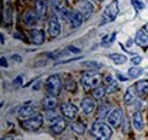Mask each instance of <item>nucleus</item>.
Here are the masks:
<instances>
[{"instance_id":"1","label":"nucleus","mask_w":148,"mask_h":140,"mask_svg":"<svg viewBox=\"0 0 148 140\" xmlns=\"http://www.w3.org/2000/svg\"><path fill=\"white\" fill-rule=\"evenodd\" d=\"M91 134L96 140H110L112 135L111 126L103 121H95L91 125Z\"/></svg>"},{"instance_id":"2","label":"nucleus","mask_w":148,"mask_h":140,"mask_svg":"<svg viewBox=\"0 0 148 140\" xmlns=\"http://www.w3.org/2000/svg\"><path fill=\"white\" fill-rule=\"evenodd\" d=\"M101 83V75L96 71H86L81 78V84L86 89H95Z\"/></svg>"},{"instance_id":"3","label":"nucleus","mask_w":148,"mask_h":140,"mask_svg":"<svg viewBox=\"0 0 148 140\" xmlns=\"http://www.w3.org/2000/svg\"><path fill=\"white\" fill-rule=\"evenodd\" d=\"M118 12H119V3L117 0H113L111 3H109L104 12H103V15H102V21H101V24H106L109 22H112L117 15H118Z\"/></svg>"},{"instance_id":"4","label":"nucleus","mask_w":148,"mask_h":140,"mask_svg":"<svg viewBox=\"0 0 148 140\" xmlns=\"http://www.w3.org/2000/svg\"><path fill=\"white\" fill-rule=\"evenodd\" d=\"M46 90L49 93V95H52V96H58L61 91V88H62V83H61V80H60V76L58 74H52L47 78L46 80Z\"/></svg>"},{"instance_id":"5","label":"nucleus","mask_w":148,"mask_h":140,"mask_svg":"<svg viewBox=\"0 0 148 140\" xmlns=\"http://www.w3.org/2000/svg\"><path fill=\"white\" fill-rule=\"evenodd\" d=\"M22 127L28 131H36L43 125V116L40 113L35 115L34 117H30L21 123Z\"/></svg>"},{"instance_id":"6","label":"nucleus","mask_w":148,"mask_h":140,"mask_svg":"<svg viewBox=\"0 0 148 140\" xmlns=\"http://www.w3.org/2000/svg\"><path fill=\"white\" fill-rule=\"evenodd\" d=\"M123 110L121 109H114L108 115V123L112 127H119L123 123Z\"/></svg>"},{"instance_id":"7","label":"nucleus","mask_w":148,"mask_h":140,"mask_svg":"<svg viewBox=\"0 0 148 140\" xmlns=\"http://www.w3.org/2000/svg\"><path fill=\"white\" fill-rule=\"evenodd\" d=\"M76 10H79L83 15L84 20H88L94 12V7L87 0H79V2L76 3Z\"/></svg>"},{"instance_id":"8","label":"nucleus","mask_w":148,"mask_h":140,"mask_svg":"<svg viewBox=\"0 0 148 140\" xmlns=\"http://www.w3.org/2000/svg\"><path fill=\"white\" fill-rule=\"evenodd\" d=\"M60 111H61V113H62L66 118H68V119H74V118L77 116V108H76L74 104L69 103V102L62 103V104L60 105Z\"/></svg>"},{"instance_id":"9","label":"nucleus","mask_w":148,"mask_h":140,"mask_svg":"<svg viewBox=\"0 0 148 140\" xmlns=\"http://www.w3.org/2000/svg\"><path fill=\"white\" fill-rule=\"evenodd\" d=\"M83 20H84V19H83V15H82L79 10L74 9V10H71V12H69L68 22H69V24H71L72 28H77V27H80V25L82 24Z\"/></svg>"},{"instance_id":"10","label":"nucleus","mask_w":148,"mask_h":140,"mask_svg":"<svg viewBox=\"0 0 148 140\" xmlns=\"http://www.w3.org/2000/svg\"><path fill=\"white\" fill-rule=\"evenodd\" d=\"M60 30H61V27H60V23L58 21V17L52 16L49 20V35L52 38H56L60 35Z\"/></svg>"},{"instance_id":"11","label":"nucleus","mask_w":148,"mask_h":140,"mask_svg":"<svg viewBox=\"0 0 148 140\" xmlns=\"http://www.w3.org/2000/svg\"><path fill=\"white\" fill-rule=\"evenodd\" d=\"M66 127V121L64 118L61 117H56L51 120V124H50V128L53 133L56 134H60Z\"/></svg>"},{"instance_id":"12","label":"nucleus","mask_w":148,"mask_h":140,"mask_svg":"<svg viewBox=\"0 0 148 140\" xmlns=\"http://www.w3.org/2000/svg\"><path fill=\"white\" fill-rule=\"evenodd\" d=\"M36 106L31 103V102H27L25 104H23L20 109H18V116L21 117H34L36 113Z\"/></svg>"},{"instance_id":"13","label":"nucleus","mask_w":148,"mask_h":140,"mask_svg":"<svg viewBox=\"0 0 148 140\" xmlns=\"http://www.w3.org/2000/svg\"><path fill=\"white\" fill-rule=\"evenodd\" d=\"M81 109H82L83 113H86V115L92 113L95 111V109H96V102H95V100H92L91 97H84L81 101Z\"/></svg>"},{"instance_id":"14","label":"nucleus","mask_w":148,"mask_h":140,"mask_svg":"<svg viewBox=\"0 0 148 140\" xmlns=\"http://www.w3.org/2000/svg\"><path fill=\"white\" fill-rule=\"evenodd\" d=\"M30 38L35 45H40L45 40V32L42 29H32L30 31Z\"/></svg>"},{"instance_id":"15","label":"nucleus","mask_w":148,"mask_h":140,"mask_svg":"<svg viewBox=\"0 0 148 140\" xmlns=\"http://www.w3.org/2000/svg\"><path fill=\"white\" fill-rule=\"evenodd\" d=\"M134 40L140 47H143V49L148 47V34H146L143 30H139L136 32Z\"/></svg>"},{"instance_id":"16","label":"nucleus","mask_w":148,"mask_h":140,"mask_svg":"<svg viewBox=\"0 0 148 140\" xmlns=\"http://www.w3.org/2000/svg\"><path fill=\"white\" fill-rule=\"evenodd\" d=\"M35 13L40 19L46 15V3L44 0H35Z\"/></svg>"},{"instance_id":"17","label":"nucleus","mask_w":148,"mask_h":140,"mask_svg":"<svg viewBox=\"0 0 148 140\" xmlns=\"http://www.w3.org/2000/svg\"><path fill=\"white\" fill-rule=\"evenodd\" d=\"M134 89L139 96H143L148 94V81L147 80H141L134 84Z\"/></svg>"},{"instance_id":"18","label":"nucleus","mask_w":148,"mask_h":140,"mask_svg":"<svg viewBox=\"0 0 148 140\" xmlns=\"http://www.w3.org/2000/svg\"><path fill=\"white\" fill-rule=\"evenodd\" d=\"M57 103H58L57 97H56V96H52V95H49V96H46V97L43 100V105H44V108H45L46 110H51V111H52L53 109H56Z\"/></svg>"},{"instance_id":"19","label":"nucleus","mask_w":148,"mask_h":140,"mask_svg":"<svg viewBox=\"0 0 148 140\" xmlns=\"http://www.w3.org/2000/svg\"><path fill=\"white\" fill-rule=\"evenodd\" d=\"M37 17H38L37 14H36V13H32L31 10H27V12L24 13V15H23V20H24L25 24H28V25L35 24L36 21H37Z\"/></svg>"},{"instance_id":"20","label":"nucleus","mask_w":148,"mask_h":140,"mask_svg":"<svg viewBox=\"0 0 148 140\" xmlns=\"http://www.w3.org/2000/svg\"><path fill=\"white\" fill-rule=\"evenodd\" d=\"M133 125H134V128L136 131H141L143 128V121H142V116L139 111L134 112L133 115Z\"/></svg>"},{"instance_id":"21","label":"nucleus","mask_w":148,"mask_h":140,"mask_svg":"<svg viewBox=\"0 0 148 140\" xmlns=\"http://www.w3.org/2000/svg\"><path fill=\"white\" fill-rule=\"evenodd\" d=\"M110 59L114 61V64L120 65V64H125L127 61V58L124 54H119V53H112L110 54Z\"/></svg>"},{"instance_id":"22","label":"nucleus","mask_w":148,"mask_h":140,"mask_svg":"<svg viewBox=\"0 0 148 140\" xmlns=\"http://www.w3.org/2000/svg\"><path fill=\"white\" fill-rule=\"evenodd\" d=\"M124 101L126 104H132L134 101V93H133V88H128L126 90V94L124 96Z\"/></svg>"},{"instance_id":"23","label":"nucleus","mask_w":148,"mask_h":140,"mask_svg":"<svg viewBox=\"0 0 148 140\" xmlns=\"http://www.w3.org/2000/svg\"><path fill=\"white\" fill-rule=\"evenodd\" d=\"M73 132L77 133V134H83L84 133V130H86V126L82 124V123H74L71 125Z\"/></svg>"},{"instance_id":"24","label":"nucleus","mask_w":148,"mask_h":140,"mask_svg":"<svg viewBox=\"0 0 148 140\" xmlns=\"http://www.w3.org/2000/svg\"><path fill=\"white\" fill-rule=\"evenodd\" d=\"M142 74V69L141 68H139V67H131L130 69H128V75L131 76V78H138V76H140Z\"/></svg>"},{"instance_id":"25","label":"nucleus","mask_w":148,"mask_h":140,"mask_svg":"<svg viewBox=\"0 0 148 140\" xmlns=\"http://www.w3.org/2000/svg\"><path fill=\"white\" fill-rule=\"evenodd\" d=\"M104 94H105V89L102 88V87H97V88H95L94 91H92L94 98H102V97L104 96Z\"/></svg>"},{"instance_id":"26","label":"nucleus","mask_w":148,"mask_h":140,"mask_svg":"<svg viewBox=\"0 0 148 140\" xmlns=\"http://www.w3.org/2000/svg\"><path fill=\"white\" fill-rule=\"evenodd\" d=\"M65 89L68 91H75L76 89V83L74 80H68L65 82Z\"/></svg>"},{"instance_id":"27","label":"nucleus","mask_w":148,"mask_h":140,"mask_svg":"<svg viewBox=\"0 0 148 140\" xmlns=\"http://www.w3.org/2000/svg\"><path fill=\"white\" fill-rule=\"evenodd\" d=\"M114 36H116V32H113L112 35H109V36H105L103 39H102V44L103 45H109L110 43H112V40H113V38H114Z\"/></svg>"},{"instance_id":"28","label":"nucleus","mask_w":148,"mask_h":140,"mask_svg":"<svg viewBox=\"0 0 148 140\" xmlns=\"http://www.w3.org/2000/svg\"><path fill=\"white\" fill-rule=\"evenodd\" d=\"M132 5L134 6V8H135L138 12L145 8V3L141 2V1H138V0H132Z\"/></svg>"},{"instance_id":"29","label":"nucleus","mask_w":148,"mask_h":140,"mask_svg":"<svg viewBox=\"0 0 148 140\" xmlns=\"http://www.w3.org/2000/svg\"><path fill=\"white\" fill-rule=\"evenodd\" d=\"M117 89H118V84H117L116 82H113V83L109 84V87L105 89V91H106L108 94H112V93H114Z\"/></svg>"},{"instance_id":"30","label":"nucleus","mask_w":148,"mask_h":140,"mask_svg":"<svg viewBox=\"0 0 148 140\" xmlns=\"http://www.w3.org/2000/svg\"><path fill=\"white\" fill-rule=\"evenodd\" d=\"M82 65L83 66H88L89 65L92 68H99V67H102V65L98 64V62H96V61H84V62H82Z\"/></svg>"},{"instance_id":"31","label":"nucleus","mask_w":148,"mask_h":140,"mask_svg":"<svg viewBox=\"0 0 148 140\" xmlns=\"http://www.w3.org/2000/svg\"><path fill=\"white\" fill-rule=\"evenodd\" d=\"M0 140H21V138L14 137V135H10V134H7V135H3Z\"/></svg>"},{"instance_id":"32","label":"nucleus","mask_w":148,"mask_h":140,"mask_svg":"<svg viewBox=\"0 0 148 140\" xmlns=\"http://www.w3.org/2000/svg\"><path fill=\"white\" fill-rule=\"evenodd\" d=\"M141 60H142V57H140V56H135V57L132 58V62L134 65H139L141 62Z\"/></svg>"},{"instance_id":"33","label":"nucleus","mask_w":148,"mask_h":140,"mask_svg":"<svg viewBox=\"0 0 148 140\" xmlns=\"http://www.w3.org/2000/svg\"><path fill=\"white\" fill-rule=\"evenodd\" d=\"M67 49H68L69 52H73V53H81V50L77 49V47H75V46H68Z\"/></svg>"},{"instance_id":"34","label":"nucleus","mask_w":148,"mask_h":140,"mask_svg":"<svg viewBox=\"0 0 148 140\" xmlns=\"http://www.w3.org/2000/svg\"><path fill=\"white\" fill-rule=\"evenodd\" d=\"M104 81H105L106 83H109V84H111V83H113V82H114V80H113V76H112V75H106V76L104 78Z\"/></svg>"},{"instance_id":"35","label":"nucleus","mask_w":148,"mask_h":140,"mask_svg":"<svg viewBox=\"0 0 148 140\" xmlns=\"http://www.w3.org/2000/svg\"><path fill=\"white\" fill-rule=\"evenodd\" d=\"M0 65L2 66V67H8V65H7V60H6V58L5 57H1L0 58Z\"/></svg>"},{"instance_id":"36","label":"nucleus","mask_w":148,"mask_h":140,"mask_svg":"<svg viewBox=\"0 0 148 140\" xmlns=\"http://www.w3.org/2000/svg\"><path fill=\"white\" fill-rule=\"evenodd\" d=\"M12 58H13V60H15L16 62H21V61H22V58H21V56H18V54H14Z\"/></svg>"},{"instance_id":"37","label":"nucleus","mask_w":148,"mask_h":140,"mask_svg":"<svg viewBox=\"0 0 148 140\" xmlns=\"http://www.w3.org/2000/svg\"><path fill=\"white\" fill-rule=\"evenodd\" d=\"M118 79L121 80V81H126V80H127V78L123 76V74H120V73H118Z\"/></svg>"},{"instance_id":"38","label":"nucleus","mask_w":148,"mask_h":140,"mask_svg":"<svg viewBox=\"0 0 148 140\" xmlns=\"http://www.w3.org/2000/svg\"><path fill=\"white\" fill-rule=\"evenodd\" d=\"M143 31L148 34V23H147V24H145V27H143Z\"/></svg>"},{"instance_id":"39","label":"nucleus","mask_w":148,"mask_h":140,"mask_svg":"<svg viewBox=\"0 0 148 140\" xmlns=\"http://www.w3.org/2000/svg\"><path fill=\"white\" fill-rule=\"evenodd\" d=\"M1 43L3 44V35H1Z\"/></svg>"}]
</instances>
